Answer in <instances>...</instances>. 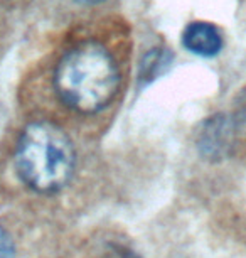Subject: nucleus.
<instances>
[{"label":"nucleus","mask_w":246,"mask_h":258,"mask_svg":"<svg viewBox=\"0 0 246 258\" xmlns=\"http://www.w3.org/2000/svg\"><path fill=\"white\" fill-rule=\"evenodd\" d=\"M120 73L112 54L96 42L67 51L54 71V88L67 106L79 113H96L118 93Z\"/></svg>","instance_id":"f257e3e1"},{"label":"nucleus","mask_w":246,"mask_h":258,"mask_svg":"<svg viewBox=\"0 0 246 258\" xmlns=\"http://www.w3.org/2000/svg\"><path fill=\"white\" fill-rule=\"evenodd\" d=\"M76 155L69 137L49 121L24 128L16 150V169L27 187L54 194L67 186L74 172Z\"/></svg>","instance_id":"f03ea898"},{"label":"nucleus","mask_w":246,"mask_h":258,"mask_svg":"<svg viewBox=\"0 0 246 258\" xmlns=\"http://www.w3.org/2000/svg\"><path fill=\"white\" fill-rule=\"evenodd\" d=\"M182 44L192 54L211 57L223 47V36L219 29L209 22H192L182 34Z\"/></svg>","instance_id":"7ed1b4c3"},{"label":"nucleus","mask_w":246,"mask_h":258,"mask_svg":"<svg viewBox=\"0 0 246 258\" xmlns=\"http://www.w3.org/2000/svg\"><path fill=\"white\" fill-rule=\"evenodd\" d=\"M228 125L224 120H213L207 123V128L202 132V140H201V149L202 154H206L207 157L219 159L223 157V154L229 147L231 135L228 134Z\"/></svg>","instance_id":"20e7f679"},{"label":"nucleus","mask_w":246,"mask_h":258,"mask_svg":"<svg viewBox=\"0 0 246 258\" xmlns=\"http://www.w3.org/2000/svg\"><path fill=\"white\" fill-rule=\"evenodd\" d=\"M162 62L166 64V52H158L157 49L152 51L147 56V59L142 62L140 68V78L142 80H153V76H157V73L162 71Z\"/></svg>","instance_id":"39448f33"},{"label":"nucleus","mask_w":246,"mask_h":258,"mask_svg":"<svg viewBox=\"0 0 246 258\" xmlns=\"http://www.w3.org/2000/svg\"><path fill=\"white\" fill-rule=\"evenodd\" d=\"M0 258H16V246L11 235L0 226Z\"/></svg>","instance_id":"423d86ee"},{"label":"nucleus","mask_w":246,"mask_h":258,"mask_svg":"<svg viewBox=\"0 0 246 258\" xmlns=\"http://www.w3.org/2000/svg\"><path fill=\"white\" fill-rule=\"evenodd\" d=\"M76 2H79V4H88V6H93V4H100V2H103V0H76Z\"/></svg>","instance_id":"0eeeda50"}]
</instances>
